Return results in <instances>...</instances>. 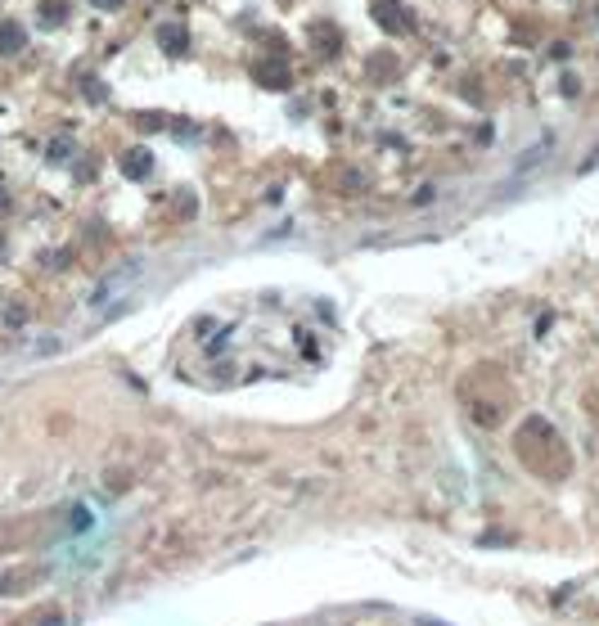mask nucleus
Listing matches in <instances>:
<instances>
[{"instance_id":"obj_1","label":"nucleus","mask_w":599,"mask_h":626,"mask_svg":"<svg viewBox=\"0 0 599 626\" xmlns=\"http://www.w3.org/2000/svg\"><path fill=\"white\" fill-rule=\"evenodd\" d=\"M18 45H23V32H18V28H5V32H0V50H18Z\"/></svg>"}]
</instances>
